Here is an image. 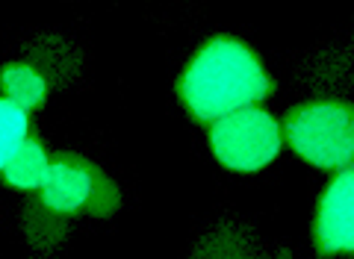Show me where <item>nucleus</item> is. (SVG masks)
Listing matches in <instances>:
<instances>
[{
	"label": "nucleus",
	"mask_w": 354,
	"mask_h": 259,
	"mask_svg": "<svg viewBox=\"0 0 354 259\" xmlns=\"http://www.w3.org/2000/svg\"><path fill=\"white\" fill-rule=\"evenodd\" d=\"M272 92L274 83L257 53L234 36H216L201 44L177 80L183 106L201 124H216L239 109L257 106Z\"/></svg>",
	"instance_id": "obj_1"
},
{
	"label": "nucleus",
	"mask_w": 354,
	"mask_h": 259,
	"mask_svg": "<svg viewBox=\"0 0 354 259\" xmlns=\"http://www.w3.org/2000/svg\"><path fill=\"white\" fill-rule=\"evenodd\" d=\"M283 127V142L304 162L325 171L354 168V106L346 100H310L295 106Z\"/></svg>",
	"instance_id": "obj_2"
},
{
	"label": "nucleus",
	"mask_w": 354,
	"mask_h": 259,
	"mask_svg": "<svg viewBox=\"0 0 354 259\" xmlns=\"http://www.w3.org/2000/svg\"><path fill=\"white\" fill-rule=\"evenodd\" d=\"M209 148L216 160L239 174H251L269 165L283 148V127L272 112L260 106L239 109L221 118L209 130Z\"/></svg>",
	"instance_id": "obj_3"
},
{
	"label": "nucleus",
	"mask_w": 354,
	"mask_h": 259,
	"mask_svg": "<svg viewBox=\"0 0 354 259\" xmlns=\"http://www.w3.org/2000/svg\"><path fill=\"white\" fill-rule=\"evenodd\" d=\"M313 244L319 256H354V168L337 171L319 198Z\"/></svg>",
	"instance_id": "obj_4"
},
{
	"label": "nucleus",
	"mask_w": 354,
	"mask_h": 259,
	"mask_svg": "<svg viewBox=\"0 0 354 259\" xmlns=\"http://www.w3.org/2000/svg\"><path fill=\"white\" fill-rule=\"evenodd\" d=\"M101 171L77 153H59L50 162V171L41 191V207L50 209L53 215H74L80 209H88L92 191L97 186Z\"/></svg>",
	"instance_id": "obj_5"
},
{
	"label": "nucleus",
	"mask_w": 354,
	"mask_h": 259,
	"mask_svg": "<svg viewBox=\"0 0 354 259\" xmlns=\"http://www.w3.org/2000/svg\"><path fill=\"white\" fill-rule=\"evenodd\" d=\"M0 88H3V97L9 100V104H15L24 112H32V109H39L44 104L50 83L36 65L12 62L0 71Z\"/></svg>",
	"instance_id": "obj_6"
},
{
	"label": "nucleus",
	"mask_w": 354,
	"mask_h": 259,
	"mask_svg": "<svg viewBox=\"0 0 354 259\" xmlns=\"http://www.w3.org/2000/svg\"><path fill=\"white\" fill-rule=\"evenodd\" d=\"M50 156L44 151V144L39 139H27L21 144V151L9 160V165L3 168V180L6 186L12 189H41L44 180H48L50 171Z\"/></svg>",
	"instance_id": "obj_7"
},
{
	"label": "nucleus",
	"mask_w": 354,
	"mask_h": 259,
	"mask_svg": "<svg viewBox=\"0 0 354 259\" xmlns=\"http://www.w3.org/2000/svg\"><path fill=\"white\" fill-rule=\"evenodd\" d=\"M192 259H257V251H254L248 233L227 224V227H218L204 236L201 244L195 247Z\"/></svg>",
	"instance_id": "obj_8"
},
{
	"label": "nucleus",
	"mask_w": 354,
	"mask_h": 259,
	"mask_svg": "<svg viewBox=\"0 0 354 259\" xmlns=\"http://www.w3.org/2000/svg\"><path fill=\"white\" fill-rule=\"evenodd\" d=\"M30 139V118L24 109L0 97V171L9 165V160L21 151V144Z\"/></svg>",
	"instance_id": "obj_9"
},
{
	"label": "nucleus",
	"mask_w": 354,
	"mask_h": 259,
	"mask_svg": "<svg viewBox=\"0 0 354 259\" xmlns=\"http://www.w3.org/2000/svg\"><path fill=\"white\" fill-rule=\"evenodd\" d=\"M115 207H118V189L106 174H101L97 177V186L92 191V200H88L86 212H92V215H109Z\"/></svg>",
	"instance_id": "obj_10"
}]
</instances>
